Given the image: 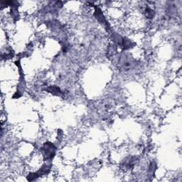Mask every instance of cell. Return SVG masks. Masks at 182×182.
I'll list each match as a JSON object with an SVG mask.
<instances>
[{
    "label": "cell",
    "instance_id": "cell-1",
    "mask_svg": "<svg viewBox=\"0 0 182 182\" xmlns=\"http://www.w3.org/2000/svg\"><path fill=\"white\" fill-rule=\"evenodd\" d=\"M56 147L51 142H47L43 145L42 150L43 152V157L45 160H49L53 159L56 154Z\"/></svg>",
    "mask_w": 182,
    "mask_h": 182
},
{
    "label": "cell",
    "instance_id": "cell-6",
    "mask_svg": "<svg viewBox=\"0 0 182 182\" xmlns=\"http://www.w3.org/2000/svg\"><path fill=\"white\" fill-rule=\"evenodd\" d=\"M145 16L147 17V18L148 19H152L153 17L155 15V13H154V10H152L150 8H147L145 9Z\"/></svg>",
    "mask_w": 182,
    "mask_h": 182
},
{
    "label": "cell",
    "instance_id": "cell-3",
    "mask_svg": "<svg viewBox=\"0 0 182 182\" xmlns=\"http://www.w3.org/2000/svg\"><path fill=\"white\" fill-rule=\"evenodd\" d=\"M137 161V159L136 157H129L128 159L125 160V166L128 169L132 168V167L136 164Z\"/></svg>",
    "mask_w": 182,
    "mask_h": 182
},
{
    "label": "cell",
    "instance_id": "cell-2",
    "mask_svg": "<svg viewBox=\"0 0 182 182\" xmlns=\"http://www.w3.org/2000/svg\"><path fill=\"white\" fill-rule=\"evenodd\" d=\"M95 18L100 24H103L105 27H108V24H107V21L105 19L104 16H103V13H102L101 10L99 8H95Z\"/></svg>",
    "mask_w": 182,
    "mask_h": 182
},
{
    "label": "cell",
    "instance_id": "cell-7",
    "mask_svg": "<svg viewBox=\"0 0 182 182\" xmlns=\"http://www.w3.org/2000/svg\"><path fill=\"white\" fill-rule=\"evenodd\" d=\"M39 175L38 173H31L29 175H28L27 177V179L29 181H33V180L36 179L37 178H39Z\"/></svg>",
    "mask_w": 182,
    "mask_h": 182
},
{
    "label": "cell",
    "instance_id": "cell-5",
    "mask_svg": "<svg viewBox=\"0 0 182 182\" xmlns=\"http://www.w3.org/2000/svg\"><path fill=\"white\" fill-rule=\"evenodd\" d=\"M132 45H133V43L132 41H131L129 39H127V38H123V41H122V47L124 48V49H129L130 48H132Z\"/></svg>",
    "mask_w": 182,
    "mask_h": 182
},
{
    "label": "cell",
    "instance_id": "cell-4",
    "mask_svg": "<svg viewBox=\"0 0 182 182\" xmlns=\"http://www.w3.org/2000/svg\"><path fill=\"white\" fill-rule=\"evenodd\" d=\"M46 91L49 93H52V94L55 95H60L63 94V92L59 89V88L56 86H51L46 89Z\"/></svg>",
    "mask_w": 182,
    "mask_h": 182
}]
</instances>
